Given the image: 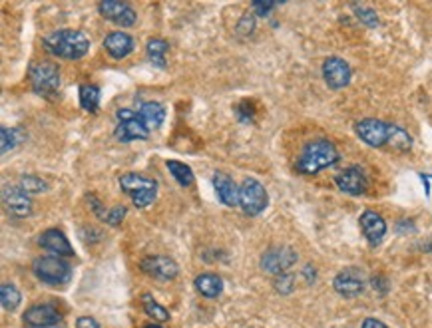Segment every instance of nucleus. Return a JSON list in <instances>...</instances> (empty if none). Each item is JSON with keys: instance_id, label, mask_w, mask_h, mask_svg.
<instances>
[{"instance_id": "1", "label": "nucleus", "mask_w": 432, "mask_h": 328, "mask_svg": "<svg viewBox=\"0 0 432 328\" xmlns=\"http://www.w3.org/2000/svg\"><path fill=\"white\" fill-rule=\"evenodd\" d=\"M355 131L371 148L389 146L394 151H409L412 148V138L406 129H402L401 126H394V124H387L382 119H361V121H357Z\"/></svg>"}, {"instance_id": "2", "label": "nucleus", "mask_w": 432, "mask_h": 328, "mask_svg": "<svg viewBox=\"0 0 432 328\" xmlns=\"http://www.w3.org/2000/svg\"><path fill=\"white\" fill-rule=\"evenodd\" d=\"M42 46L62 60H80L90 50V40L82 30H56L48 36H44Z\"/></svg>"}, {"instance_id": "3", "label": "nucleus", "mask_w": 432, "mask_h": 328, "mask_svg": "<svg viewBox=\"0 0 432 328\" xmlns=\"http://www.w3.org/2000/svg\"><path fill=\"white\" fill-rule=\"evenodd\" d=\"M337 161H339V151L335 148V143L329 139H315L303 148L295 161V169L303 175H315L323 169L335 165Z\"/></svg>"}, {"instance_id": "4", "label": "nucleus", "mask_w": 432, "mask_h": 328, "mask_svg": "<svg viewBox=\"0 0 432 328\" xmlns=\"http://www.w3.org/2000/svg\"><path fill=\"white\" fill-rule=\"evenodd\" d=\"M32 89L46 99H54L60 92V70L48 60L34 62L28 70Z\"/></svg>"}, {"instance_id": "5", "label": "nucleus", "mask_w": 432, "mask_h": 328, "mask_svg": "<svg viewBox=\"0 0 432 328\" xmlns=\"http://www.w3.org/2000/svg\"><path fill=\"white\" fill-rule=\"evenodd\" d=\"M120 187L126 195H130L131 203L140 209L150 207L156 195H158V181L144 177L140 173H124V175H120Z\"/></svg>"}, {"instance_id": "6", "label": "nucleus", "mask_w": 432, "mask_h": 328, "mask_svg": "<svg viewBox=\"0 0 432 328\" xmlns=\"http://www.w3.org/2000/svg\"><path fill=\"white\" fill-rule=\"evenodd\" d=\"M32 270L38 280L50 287L66 285L72 277V267L60 257H38L32 263Z\"/></svg>"}, {"instance_id": "7", "label": "nucleus", "mask_w": 432, "mask_h": 328, "mask_svg": "<svg viewBox=\"0 0 432 328\" xmlns=\"http://www.w3.org/2000/svg\"><path fill=\"white\" fill-rule=\"evenodd\" d=\"M267 205H269V195L261 181L253 177L243 179L239 185V207L243 209V213L255 217V215H261Z\"/></svg>"}, {"instance_id": "8", "label": "nucleus", "mask_w": 432, "mask_h": 328, "mask_svg": "<svg viewBox=\"0 0 432 328\" xmlns=\"http://www.w3.org/2000/svg\"><path fill=\"white\" fill-rule=\"evenodd\" d=\"M116 118H118V126H116L114 133L122 143H130L134 139H148V136H150V129L144 126L138 111L122 108L116 111Z\"/></svg>"}, {"instance_id": "9", "label": "nucleus", "mask_w": 432, "mask_h": 328, "mask_svg": "<svg viewBox=\"0 0 432 328\" xmlns=\"http://www.w3.org/2000/svg\"><path fill=\"white\" fill-rule=\"evenodd\" d=\"M297 263V253L291 247H271L261 257V268L269 275H283Z\"/></svg>"}, {"instance_id": "10", "label": "nucleus", "mask_w": 432, "mask_h": 328, "mask_svg": "<svg viewBox=\"0 0 432 328\" xmlns=\"http://www.w3.org/2000/svg\"><path fill=\"white\" fill-rule=\"evenodd\" d=\"M333 287L345 298L359 297L362 290H364V287H367V278H364V273H362L361 268H342L341 273L335 277V280H333Z\"/></svg>"}, {"instance_id": "11", "label": "nucleus", "mask_w": 432, "mask_h": 328, "mask_svg": "<svg viewBox=\"0 0 432 328\" xmlns=\"http://www.w3.org/2000/svg\"><path fill=\"white\" fill-rule=\"evenodd\" d=\"M2 203L12 217L24 219L32 213L31 195L21 185H4L2 187Z\"/></svg>"}, {"instance_id": "12", "label": "nucleus", "mask_w": 432, "mask_h": 328, "mask_svg": "<svg viewBox=\"0 0 432 328\" xmlns=\"http://www.w3.org/2000/svg\"><path fill=\"white\" fill-rule=\"evenodd\" d=\"M98 10H100V14L104 18L110 20L114 24H118L122 28L134 26L136 20H138L136 10L131 9L130 4H126V2H120V0H102L100 4H98Z\"/></svg>"}, {"instance_id": "13", "label": "nucleus", "mask_w": 432, "mask_h": 328, "mask_svg": "<svg viewBox=\"0 0 432 328\" xmlns=\"http://www.w3.org/2000/svg\"><path fill=\"white\" fill-rule=\"evenodd\" d=\"M141 270L156 280H171L178 277L180 267L173 258L166 257V255H150L141 261Z\"/></svg>"}, {"instance_id": "14", "label": "nucleus", "mask_w": 432, "mask_h": 328, "mask_svg": "<svg viewBox=\"0 0 432 328\" xmlns=\"http://www.w3.org/2000/svg\"><path fill=\"white\" fill-rule=\"evenodd\" d=\"M22 322L28 328H52L62 322V315L52 305H34L24 315Z\"/></svg>"}, {"instance_id": "15", "label": "nucleus", "mask_w": 432, "mask_h": 328, "mask_svg": "<svg viewBox=\"0 0 432 328\" xmlns=\"http://www.w3.org/2000/svg\"><path fill=\"white\" fill-rule=\"evenodd\" d=\"M351 66L342 58L331 56L323 62V78L327 82V86L333 89H341L345 86H349L351 82Z\"/></svg>"}, {"instance_id": "16", "label": "nucleus", "mask_w": 432, "mask_h": 328, "mask_svg": "<svg viewBox=\"0 0 432 328\" xmlns=\"http://www.w3.org/2000/svg\"><path fill=\"white\" fill-rule=\"evenodd\" d=\"M335 183H337V187L341 189L342 193H347V195H362V193H367V189H369L367 173H364L359 165H351V168L341 171V173L335 177Z\"/></svg>"}, {"instance_id": "17", "label": "nucleus", "mask_w": 432, "mask_h": 328, "mask_svg": "<svg viewBox=\"0 0 432 328\" xmlns=\"http://www.w3.org/2000/svg\"><path fill=\"white\" fill-rule=\"evenodd\" d=\"M38 245L56 257H74V248H72L70 241L58 229H46L38 237Z\"/></svg>"}, {"instance_id": "18", "label": "nucleus", "mask_w": 432, "mask_h": 328, "mask_svg": "<svg viewBox=\"0 0 432 328\" xmlns=\"http://www.w3.org/2000/svg\"><path fill=\"white\" fill-rule=\"evenodd\" d=\"M359 223H361L362 235L367 237V241L371 243L372 247L379 245L382 239H384V235H387V223H384V219H382L379 213H374V211H364Z\"/></svg>"}, {"instance_id": "19", "label": "nucleus", "mask_w": 432, "mask_h": 328, "mask_svg": "<svg viewBox=\"0 0 432 328\" xmlns=\"http://www.w3.org/2000/svg\"><path fill=\"white\" fill-rule=\"evenodd\" d=\"M213 187H215L217 199L222 201L223 205H227V207L239 205V187H237V183L227 173L217 171L213 175Z\"/></svg>"}, {"instance_id": "20", "label": "nucleus", "mask_w": 432, "mask_h": 328, "mask_svg": "<svg viewBox=\"0 0 432 328\" xmlns=\"http://www.w3.org/2000/svg\"><path fill=\"white\" fill-rule=\"evenodd\" d=\"M134 38L126 32H110L104 38V48L114 60H124L134 52Z\"/></svg>"}, {"instance_id": "21", "label": "nucleus", "mask_w": 432, "mask_h": 328, "mask_svg": "<svg viewBox=\"0 0 432 328\" xmlns=\"http://www.w3.org/2000/svg\"><path fill=\"white\" fill-rule=\"evenodd\" d=\"M138 116L144 121V126L150 129H158L166 119V108L160 102H144L138 109Z\"/></svg>"}, {"instance_id": "22", "label": "nucleus", "mask_w": 432, "mask_h": 328, "mask_svg": "<svg viewBox=\"0 0 432 328\" xmlns=\"http://www.w3.org/2000/svg\"><path fill=\"white\" fill-rule=\"evenodd\" d=\"M195 288H198V293H200L201 297H207V298H215L222 295L223 290V280L222 277H217V275H213V273H203V275H200V277H195Z\"/></svg>"}, {"instance_id": "23", "label": "nucleus", "mask_w": 432, "mask_h": 328, "mask_svg": "<svg viewBox=\"0 0 432 328\" xmlns=\"http://www.w3.org/2000/svg\"><path fill=\"white\" fill-rule=\"evenodd\" d=\"M170 50V44L163 38H150L146 44V52H148V58L151 64H156L158 68H166V54Z\"/></svg>"}, {"instance_id": "24", "label": "nucleus", "mask_w": 432, "mask_h": 328, "mask_svg": "<svg viewBox=\"0 0 432 328\" xmlns=\"http://www.w3.org/2000/svg\"><path fill=\"white\" fill-rule=\"evenodd\" d=\"M166 168H168V171L173 175V179L180 183L181 187H190L191 183H193V171H191L190 165H185L181 161H176V159H168Z\"/></svg>"}, {"instance_id": "25", "label": "nucleus", "mask_w": 432, "mask_h": 328, "mask_svg": "<svg viewBox=\"0 0 432 328\" xmlns=\"http://www.w3.org/2000/svg\"><path fill=\"white\" fill-rule=\"evenodd\" d=\"M80 106L86 111L96 114L100 108V88L94 84H84L80 86Z\"/></svg>"}, {"instance_id": "26", "label": "nucleus", "mask_w": 432, "mask_h": 328, "mask_svg": "<svg viewBox=\"0 0 432 328\" xmlns=\"http://www.w3.org/2000/svg\"><path fill=\"white\" fill-rule=\"evenodd\" d=\"M141 307H144L148 317L158 320V322H168V320H170V310L166 307H161L160 302L151 297V295H144V297H141Z\"/></svg>"}, {"instance_id": "27", "label": "nucleus", "mask_w": 432, "mask_h": 328, "mask_svg": "<svg viewBox=\"0 0 432 328\" xmlns=\"http://www.w3.org/2000/svg\"><path fill=\"white\" fill-rule=\"evenodd\" d=\"M0 300H2V307H4V310H16L18 308V305L22 302V295L18 288L14 287L12 283H4L2 287H0Z\"/></svg>"}, {"instance_id": "28", "label": "nucleus", "mask_w": 432, "mask_h": 328, "mask_svg": "<svg viewBox=\"0 0 432 328\" xmlns=\"http://www.w3.org/2000/svg\"><path fill=\"white\" fill-rule=\"evenodd\" d=\"M24 139L18 128H0V141H2V153H9L11 149H14Z\"/></svg>"}, {"instance_id": "29", "label": "nucleus", "mask_w": 432, "mask_h": 328, "mask_svg": "<svg viewBox=\"0 0 432 328\" xmlns=\"http://www.w3.org/2000/svg\"><path fill=\"white\" fill-rule=\"evenodd\" d=\"M18 185H21L28 195H32V193H44V191L50 189V183L44 181L42 177H38V175H22Z\"/></svg>"}, {"instance_id": "30", "label": "nucleus", "mask_w": 432, "mask_h": 328, "mask_svg": "<svg viewBox=\"0 0 432 328\" xmlns=\"http://www.w3.org/2000/svg\"><path fill=\"white\" fill-rule=\"evenodd\" d=\"M352 10H355L357 18L361 20L364 26H371V28L379 26V16L372 9H369V6H352Z\"/></svg>"}, {"instance_id": "31", "label": "nucleus", "mask_w": 432, "mask_h": 328, "mask_svg": "<svg viewBox=\"0 0 432 328\" xmlns=\"http://www.w3.org/2000/svg\"><path fill=\"white\" fill-rule=\"evenodd\" d=\"M255 12H247L243 14V18L237 24V36H252V32L255 30Z\"/></svg>"}, {"instance_id": "32", "label": "nucleus", "mask_w": 432, "mask_h": 328, "mask_svg": "<svg viewBox=\"0 0 432 328\" xmlns=\"http://www.w3.org/2000/svg\"><path fill=\"white\" fill-rule=\"evenodd\" d=\"M293 285H295V280H293L291 275H287V273H283V275L275 278V290L281 293V295L293 293Z\"/></svg>"}, {"instance_id": "33", "label": "nucleus", "mask_w": 432, "mask_h": 328, "mask_svg": "<svg viewBox=\"0 0 432 328\" xmlns=\"http://www.w3.org/2000/svg\"><path fill=\"white\" fill-rule=\"evenodd\" d=\"M124 215H126V207H124V205H116V207H112L110 211L106 213L104 221H106L108 225H112V227H116V225H120L122 223Z\"/></svg>"}, {"instance_id": "34", "label": "nucleus", "mask_w": 432, "mask_h": 328, "mask_svg": "<svg viewBox=\"0 0 432 328\" xmlns=\"http://www.w3.org/2000/svg\"><path fill=\"white\" fill-rule=\"evenodd\" d=\"M237 118L243 119V121H252L253 108L249 102H243V104H239V108H237Z\"/></svg>"}, {"instance_id": "35", "label": "nucleus", "mask_w": 432, "mask_h": 328, "mask_svg": "<svg viewBox=\"0 0 432 328\" xmlns=\"http://www.w3.org/2000/svg\"><path fill=\"white\" fill-rule=\"evenodd\" d=\"M275 9V2H253V10L257 16H267Z\"/></svg>"}, {"instance_id": "36", "label": "nucleus", "mask_w": 432, "mask_h": 328, "mask_svg": "<svg viewBox=\"0 0 432 328\" xmlns=\"http://www.w3.org/2000/svg\"><path fill=\"white\" fill-rule=\"evenodd\" d=\"M76 328H100V324L92 317H80L76 320Z\"/></svg>"}, {"instance_id": "37", "label": "nucleus", "mask_w": 432, "mask_h": 328, "mask_svg": "<svg viewBox=\"0 0 432 328\" xmlns=\"http://www.w3.org/2000/svg\"><path fill=\"white\" fill-rule=\"evenodd\" d=\"M361 328H389L384 322H381V320H377V318H364V322H362Z\"/></svg>"}, {"instance_id": "38", "label": "nucleus", "mask_w": 432, "mask_h": 328, "mask_svg": "<svg viewBox=\"0 0 432 328\" xmlns=\"http://www.w3.org/2000/svg\"><path fill=\"white\" fill-rule=\"evenodd\" d=\"M303 275H305V277H307V280L311 283V280H315V268H313L311 265H307V267H305V270H303Z\"/></svg>"}, {"instance_id": "39", "label": "nucleus", "mask_w": 432, "mask_h": 328, "mask_svg": "<svg viewBox=\"0 0 432 328\" xmlns=\"http://www.w3.org/2000/svg\"><path fill=\"white\" fill-rule=\"evenodd\" d=\"M144 328H161V327H160V324H153V322H151V324H146Z\"/></svg>"}]
</instances>
